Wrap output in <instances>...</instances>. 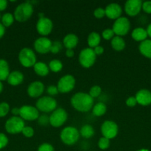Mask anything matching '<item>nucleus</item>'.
Returning a JSON list of instances; mask_svg holds the SVG:
<instances>
[{"label":"nucleus","mask_w":151,"mask_h":151,"mask_svg":"<svg viewBox=\"0 0 151 151\" xmlns=\"http://www.w3.org/2000/svg\"><path fill=\"white\" fill-rule=\"evenodd\" d=\"M70 103L74 109L84 113L93 109L94 100L87 93L77 92L71 97Z\"/></svg>","instance_id":"f257e3e1"},{"label":"nucleus","mask_w":151,"mask_h":151,"mask_svg":"<svg viewBox=\"0 0 151 151\" xmlns=\"http://www.w3.org/2000/svg\"><path fill=\"white\" fill-rule=\"evenodd\" d=\"M33 13V6L29 1L21 3L16 7L13 13L15 20L19 22H27Z\"/></svg>","instance_id":"f03ea898"},{"label":"nucleus","mask_w":151,"mask_h":151,"mask_svg":"<svg viewBox=\"0 0 151 151\" xmlns=\"http://www.w3.org/2000/svg\"><path fill=\"white\" fill-rule=\"evenodd\" d=\"M79 137V131L73 126L65 127L60 134L61 141L67 145H73L78 141Z\"/></svg>","instance_id":"7ed1b4c3"},{"label":"nucleus","mask_w":151,"mask_h":151,"mask_svg":"<svg viewBox=\"0 0 151 151\" xmlns=\"http://www.w3.org/2000/svg\"><path fill=\"white\" fill-rule=\"evenodd\" d=\"M36 108L38 109V111L50 113L57 109V102L53 97L44 96L38 99L36 103Z\"/></svg>","instance_id":"20e7f679"},{"label":"nucleus","mask_w":151,"mask_h":151,"mask_svg":"<svg viewBox=\"0 0 151 151\" xmlns=\"http://www.w3.org/2000/svg\"><path fill=\"white\" fill-rule=\"evenodd\" d=\"M19 61L22 66L25 68L33 67L36 63V56L35 52L31 49L25 47L22 49L19 53Z\"/></svg>","instance_id":"39448f33"},{"label":"nucleus","mask_w":151,"mask_h":151,"mask_svg":"<svg viewBox=\"0 0 151 151\" xmlns=\"http://www.w3.org/2000/svg\"><path fill=\"white\" fill-rule=\"evenodd\" d=\"M25 126V120H23L20 116H11L6 121L4 124L5 131L10 134H17L22 133Z\"/></svg>","instance_id":"423d86ee"},{"label":"nucleus","mask_w":151,"mask_h":151,"mask_svg":"<svg viewBox=\"0 0 151 151\" xmlns=\"http://www.w3.org/2000/svg\"><path fill=\"white\" fill-rule=\"evenodd\" d=\"M96 60V55L95 54L93 49L87 47L80 52L78 55V62L82 67L88 69L94 65Z\"/></svg>","instance_id":"0eeeda50"},{"label":"nucleus","mask_w":151,"mask_h":151,"mask_svg":"<svg viewBox=\"0 0 151 151\" xmlns=\"http://www.w3.org/2000/svg\"><path fill=\"white\" fill-rule=\"evenodd\" d=\"M68 113L62 108H57L49 116L50 125L54 128L62 126L68 119Z\"/></svg>","instance_id":"6e6552de"},{"label":"nucleus","mask_w":151,"mask_h":151,"mask_svg":"<svg viewBox=\"0 0 151 151\" xmlns=\"http://www.w3.org/2000/svg\"><path fill=\"white\" fill-rule=\"evenodd\" d=\"M112 29L117 36L122 37L127 35L130 29V22L127 18L121 16L115 20Z\"/></svg>","instance_id":"1a4fd4ad"},{"label":"nucleus","mask_w":151,"mask_h":151,"mask_svg":"<svg viewBox=\"0 0 151 151\" xmlns=\"http://www.w3.org/2000/svg\"><path fill=\"white\" fill-rule=\"evenodd\" d=\"M76 86V79L73 75H65L59 79L57 83L59 92L66 94L70 92Z\"/></svg>","instance_id":"9d476101"},{"label":"nucleus","mask_w":151,"mask_h":151,"mask_svg":"<svg viewBox=\"0 0 151 151\" xmlns=\"http://www.w3.org/2000/svg\"><path fill=\"white\" fill-rule=\"evenodd\" d=\"M101 132L104 137L109 139L110 140L115 138L118 133V125L113 121H105L101 126Z\"/></svg>","instance_id":"9b49d317"},{"label":"nucleus","mask_w":151,"mask_h":151,"mask_svg":"<svg viewBox=\"0 0 151 151\" xmlns=\"http://www.w3.org/2000/svg\"><path fill=\"white\" fill-rule=\"evenodd\" d=\"M40 114L38 109L33 106L25 105L20 107V113L19 116L23 120L34 121L37 120L39 117Z\"/></svg>","instance_id":"f8f14e48"},{"label":"nucleus","mask_w":151,"mask_h":151,"mask_svg":"<svg viewBox=\"0 0 151 151\" xmlns=\"http://www.w3.org/2000/svg\"><path fill=\"white\" fill-rule=\"evenodd\" d=\"M36 27L37 32L40 35H42V37H46L50 34L53 30V24L49 18L44 16V17L38 18Z\"/></svg>","instance_id":"ddd939ff"},{"label":"nucleus","mask_w":151,"mask_h":151,"mask_svg":"<svg viewBox=\"0 0 151 151\" xmlns=\"http://www.w3.org/2000/svg\"><path fill=\"white\" fill-rule=\"evenodd\" d=\"M52 41L47 37H39L34 41L33 47L36 52L39 54H47L50 52Z\"/></svg>","instance_id":"4468645a"},{"label":"nucleus","mask_w":151,"mask_h":151,"mask_svg":"<svg viewBox=\"0 0 151 151\" xmlns=\"http://www.w3.org/2000/svg\"><path fill=\"white\" fill-rule=\"evenodd\" d=\"M142 0H128L124 4V11L129 16H136L141 12L142 9Z\"/></svg>","instance_id":"2eb2a0df"},{"label":"nucleus","mask_w":151,"mask_h":151,"mask_svg":"<svg viewBox=\"0 0 151 151\" xmlns=\"http://www.w3.org/2000/svg\"><path fill=\"white\" fill-rule=\"evenodd\" d=\"M44 85L41 81H33L30 83L27 88V93L28 96L32 98H37L41 97V94L44 93Z\"/></svg>","instance_id":"dca6fc26"},{"label":"nucleus","mask_w":151,"mask_h":151,"mask_svg":"<svg viewBox=\"0 0 151 151\" xmlns=\"http://www.w3.org/2000/svg\"><path fill=\"white\" fill-rule=\"evenodd\" d=\"M105 16L109 19L116 20L117 19L121 17L122 13V8L120 4L117 3H110L107 4L105 7Z\"/></svg>","instance_id":"f3484780"},{"label":"nucleus","mask_w":151,"mask_h":151,"mask_svg":"<svg viewBox=\"0 0 151 151\" xmlns=\"http://www.w3.org/2000/svg\"><path fill=\"white\" fill-rule=\"evenodd\" d=\"M136 100L138 104L142 106H147L151 104V91L145 88H142L136 94Z\"/></svg>","instance_id":"a211bd4d"},{"label":"nucleus","mask_w":151,"mask_h":151,"mask_svg":"<svg viewBox=\"0 0 151 151\" xmlns=\"http://www.w3.org/2000/svg\"><path fill=\"white\" fill-rule=\"evenodd\" d=\"M7 83L13 86H16L22 83L24 81V75L18 70L10 72L7 79Z\"/></svg>","instance_id":"6ab92c4d"},{"label":"nucleus","mask_w":151,"mask_h":151,"mask_svg":"<svg viewBox=\"0 0 151 151\" xmlns=\"http://www.w3.org/2000/svg\"><path fill=\"white\" fill-rule=\"evenodd\" d=\"M78 43V38L76 34L69 33L65 35L62 41L64 47L66 48V50H73L77 46Z\"/></svg>","instance_id":"aec40b11"},{"label":"nucleus","mask_w":151,"mask_h":151,"mask_svg":"<svg viewBox=\"0 0 151 151\" xmlns=\"http://www.w3.org/2000/svg\"><path fill=\"white\" fill-rule=\"evenodd\" d=\"M148 35L147 30L143 27H136L132 31L131 37L134 41L142 42L147 39Z\"/></svg>","instance_id":"412c9836"},{"label":"nucleus","mask_w":151,"mask_h":151,"mask_svg":"<svg viewBox=\"0 0 151 151\" xmlns=\"http://www.w3.org/2000/svg\"><path fill=\"white\" fill-rule=\"evenodd\" d=\"M139 50L142 55L151 59V40L146 39L141 42L139 46Z\"/></svg>","instance_id":"4be33fe9"},{"label":"nucleus","mask_w":151,"mask_h":151,"mask_svg":"<svg viewBox=\"0 0 151 151\" xmlns=\"http://www.w3.org/2000/svg\"><path fill=\"white\" fill-rule=\"evenodd\" d=\"M33 70L35 73L40 77L47 76L50 72L48 66L44 62H36L33 66Z\"/></svg>","instance_id":"5701e85b"},{"label":"nucleus","mask_w":151,"mask_h":151,"mask_svg":"<svg viewBox=\"0 0 151 151\" xmlns=\"http://www.w3.org/2000/svg\"><path fill=\"white\" fill-rule=\"evenodd\" d=\"M10 72V67L7 60L0 58V81H7Z\"/></svg>","instance_id":"b1692460"},{"label":"nucleus","mask_w":151,"mask_h":151,"mask_svg":"<svg viewBox=\"0 0 151 151\" xmlns=\"http://www.w3.org/2000/svg\"><path fill=\"white\" fill-rule=\"evenodd\" d=\"M110 44L112 48L117 52L122 51L126 47V44L124 38L122 37L117 36V35H115L113 38V39L111 40Z\"/></svg>","instance_id":"393cba45"},{"label":"nucleus","mask_w":151,"mask_h":151,"mask_svg":"<svg viewBox=\"0 0 151 151\" xmlns=\"http://www.w3.org/2000/svg\"><path fill=\"white\" fill-rule=\"evenodd\" d=\"M101 42V35L96 32H92L87 37V44L91 49L99 46Z\"/></svg>","instance_id":"a878e982"},{"label":"nucleus","mask_w":151,"mask_h":151,"mask_svg":"<svg viewBox=\"0 0 151 151\" xmlns=\"http://www.w3.org/2000/svg\"><path fill=\"white\" fill-rule=\"evenodd\" d=\"M107 111V106L102 102H99L94 105L92 109V113L96 116H102L105 114Z\"/></svg>","instance_id":"bb28decb"},{"label":"nucleus","mask_w":151,"mask_h":151,"mask_svg":"<svg viewBox=\"0 0 151 151\" xmlns=\"http://www.w3.org/2000/svg\"><path fill=\"white\" fill-rule=\"evenodd\" d=\"M79 134L80 136H81L83 138L90 139L94 135V128L92 125H89V124H86V125H84L81 127L79 131Z\"/></svg>","instance_id":"cd10ccee"},{"label":"nucleus","mask_w":151,"mask_h":151,"mask_svg":"<svg viewBox=\"0 0 151 151\" xmlns=\"http://www.w3.org/2000/svg\"><path fill=\"white\" fill-rule=\"evenodd\" d=\"M1 23L2 24V25L4 27H10L13 24L15 19L14 16H13V14H12L10 13H6L1 16Z\"/></svg>","instance_id":"c85d7f7f"},{"label":"nucleus","mask_w":151,"mask_h":151,"mask_svg":"<svg viewBox=\"0 0 151 151\" xmlns=\"http://www.w3.org/2000/svg\"><path fill=\"white\" fill-rule=\"evenodd\" d=\"M48 67L50 71L56 73V72H59L62 70V68H63V64L59 60L54 59V60H52L51 61H50L48 64Z\"/></svg>","instance_id":"c756f323"},{"label":"nucleus","mask_w":151,"mask_h":151,"mask_svg":"<svg viewBox=\"0 0 151 151\" xmlns=\"http://www.w3.org/2000/svg\"><path fill=\"white\" fill-rule=\"evenodd\" d=\"M63 48V44L60 41H52L51 49H50V52L53 54H58Z\"/></svg>","instance_id":"7c9ffc66"},{"label":"nucleus","mask_w":151,"mask_h":151,"mask_svg":"<svg viewBox=\"0 0 151 151\" xmlns=\"http://www.w3.org/2000/svg\"><path fill=\"white\" fill-rule=\"evenodd\" d=\"M10 112V105L6 102L0 103V118L4 117Z\"/></svg>","instance_id":"2f4dec72"},{"label":"nucleus","mask_w":151,"mask_h":151,"mask_svg":"<svg viewBox=\"0 0 151 151\" xmlns=\"http://www.w3.org/2000/svg\"><path fill=\"white\" fill-rule=\"evenodd\" d=\"M110 145V141L109 139L105 138V137H102L98 141V147L101 149V150H107L109 148Z\"/></svg>","instance_id":"473e14b6"},{"label":"nucleus","mask_w":151,"mask_h":151,"mask_svg":"<svg viewBox=\"0 0 151 151\" xmlns=\"http://www.w3.org/2000/svg\"><path fill=\"white\" fill-rule=\"evenodd\" d=\"M88 94H90L92 98H96V97H99L100 94H102V88L99 86H93L90 88Z\"/></svg>","instance_id":"72a5a7b5"},{"label":"nucleus","mask_w":151,"mask_h":151,"mask_svg":"<svg viewBox=\"0 0 151 151\" xmlns=\"http://www.w3.org/2000/svg\"><path fill=\"white\" fill-rule=\"evenodd\" d=\"M102 36L105 40L109 41V40L113 39V38L115 36V33L111 28H107L102 32Z\"/></svg>","instance_id":"f704fd0d"},{"label":"nucleus","mask_w":151,"mask_h":151,"mask_svg":"<svg viewBox=\"0 0 151 151\" xmlns=\"http://www.w3.org/2000/svg\"><path fill=\"white\" fill-rule=\"evenodd\" d=\"M22 134L26 138H31L34 135V130L30 126H25L22 131Z\"/></svg>","instance_id":"c9c22d12"},{"label":"nucleus","mask_w":151,"mask_h":151,"mask_svg":"<svg viewBox=\"0 0 151 151\" xmlns=\"http://www.w3.org/2000/svg\"><path fill=\"white\" fill-rule=\"evenodd\" d=\"M38 125L41 126H46L48 124H50V120H49V116L47 114H41L40 115L39 117L37 119Z\"/></svg>","instance_id":"e433bc0d"},{"label":"nucleus","mask_w":151,"mask_h":151,"mask_svg":"<svg viewBox=\"0 0 151 151\" xmlns=\"http://www.w3.org/2000/svg\"><path fill=\"white\" fill-rule=\"evenodd\" d=\"M9 139L7 136L3 133H0V150L4 148L8 144Z\"/></svg>","instance_id":"4c0bfd02"},{"label":"nucleus","mask_w":151,"mask_h":151,"mask_svg":"<svg viewBox=\"0 0 151 151\" xmlns=\"http://www.w3.org/2000/svg\"><path fill=\"white\" fill-rule=\"evenodd\" d=\"M93 15L95 17L98 19H101L105 16V9L102 8V7H98L93 12Z\"/></svg>","instance_id":"58836bf2"},{"label":"nucleus","mask_w":151,"mask_h":151,"mask_svg":"<svg viewBox=\"0 0 151 151\" xmlns=\"http://www.w3.org/2000/svg\"><path fill=\"white\" fill-rule=\"evenodd\" d=\"M37 151H55L53 145L49 143H43L40 145Z\"/></svg>","instance_id":"ea45409f"},{"label":"nucleus","mask_w":151,"mask_h":151,"mask_svg":"<svg viewBox=\"0 0 151 151\" xmlns=\"http://www.w3.org/2000/svg\"><path fill=\"white\" fill-rule=\"evenodd\" d=\"M47 92L50 97H53V96L57 95L59 93V90L56 86H49L47 88Z\"/></svg>","instance_id":"a19ab883"},{"label":"nucleus","mask_w":151,"mask_h":151,"mask_svg":"<svg viewBox=\"0 0 151 151\" xmlns=\"http://www.w3.org/2000/svg\"><path fill=\"white\" fill-rule=\"evenodd\" d=\"M142 10L147 14H151V1H146L142 3Z\"/></svg>","instance_id":"79ce46f5"},{"label":"nucleus","mask_w":151,"mask_h":151,"mask_svg":"<svg viewBox=\"0 0 151 151\" xmlns=\"http://www.w3.org/2000/svg\"><path fill=\"white\" fill-rule=\"evenodd\" d=\"M137 104V101H136V97H130L126 100V105H127L128 107L133 108Z\"/></svg>","instance_id":"37998d69"},{"label":"nucleus","mask_w":151,"mask_h":151,"mask_svg":"<svg viewBox=\"0 0 151 151\" xmlns=\"http://www.w3.org/2000/svg\"><path fill=\"white\" fill-rule=\"evenodd\" d=\"M93 51H94L95 54H96V55H102L104 53L105 49H104L103 47L99 45L97 46L96 47H95V48H93Z\"/></svg>","instance_id":"c03bdc74"},{"label":"nucleus","mask_w":151,"mask_h":151,"mask_svg":"<svg viewBox=\"0 0 151 151\" xmlns=\"http://www.w3.org/2000/svg\"><path fill=\"white\" fill-rule=\"evenodd\" d=\"M7 1L6 0H0V12L4 11L7 7Z\"/></svg>","instance_id":"a18cd8bd"},{"label":"nucleus","mask_w":151,"mask_h":151,"mask_svg":"<svg viewBox=\"0 0 151 151\" xmlns=\"http://www.w3.org/2000/svg\"><path fill=\"white\" fill-rule=\"evenodd\" d=\"M11 113L14 116H19L20 108H13V109H11Z\"/></svg>","instance_id":"49530a36"},{"label":"nucleus","mask_w":151,"mask_h":151,"mask_svg":"<svg viewBox=\"0 0 151 151\" xmlns=\"http://www.w3.org/2000/svg\"><path fill=\"white\" fill-rule=\"evenodd\" d=\"M65 55H66V56L68 58H73L74 56V51L73 50H69V49H68V50H66V52H65Z\"/></svg>","instance_id":"de8ad7c7"},{"label":"nucleus","mask_w":151,"mask_h":151,"mask_svg":"<svg viewBox=\"0 0 151 151\" xmlns=\"http://www.w3.org/2000/svg\"><path fill=\"white\" fill-rule=\"evenodd\" d=\"M5 34V27L2 25V24L0 23V39L2 38Z\"/></svg>","instance_id":"09e8293b"},{"label":"nucleus","mask_w":151,"mask_h":151,"mask_svg":"<svg viewBox=\"0 0 151 151\" xmlns=\"http://www.w3.org/2000/svg\"><path fill=\"white\" fill-rule=\"evenodd\" d=\"M146 30H147V32L148 36H150L151 38V23L148 25L147 28L146 29Z\"/></svg>","instance_id":"8fccbe9b"},{"label":"nucleus","mask_w":151,"mask_h":151,"mask_svg":"<svg viewBox=\"0 0 151 151\" xmlns=\"http://www.w3.org/2000/svg\"><path fill=\"white\" fill-rule=\"evenodd\" d=\"M3 88H4V86H3V83L1 82V81H0V94L2 92Z\"/></svg>","instance_id":"3c124183"},{"label":"nucleus","mask_w":151,"mask_h":151,"mask_svg":"<svg viewBox=\"0 0 151 151\" xmlns=\"http://www.w3.org/2000/svg\"><path fill=\"white\" fill-rule=\"evenodd\" d=\"M137 151H150V150H147V149H141V150H137Z\"/></svg>","instance_id":"603ef678"},{"label":"nucleus","mask_w":151,"mask_h":151,"mask_svg":"<svg viewBox=\"0 0 151 151\" xmlns=\"http://www.w3.org/2000/svg\"><path fill=\"white\" fill-rule=\"evenodd\" d=\"M1 14H0V19H1Z\"/></svg>","instance_id":"864d4df0"}]
</instances>
